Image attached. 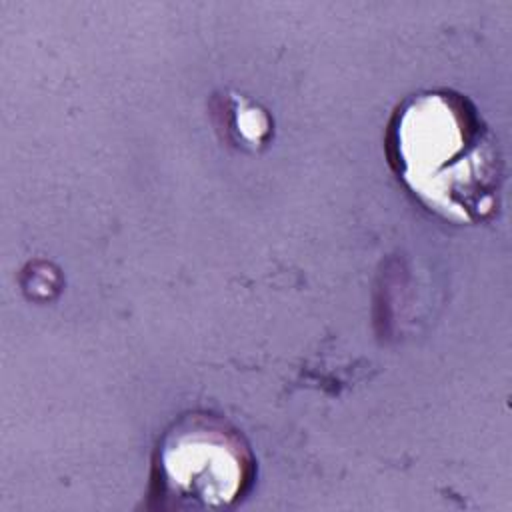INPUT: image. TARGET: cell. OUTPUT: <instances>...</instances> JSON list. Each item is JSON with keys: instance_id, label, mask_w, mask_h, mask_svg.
I'll return each instance as SVG.
<instances>
[{"instance_id": "2", "label": "cell", "mask_w": 512, "mask_h": 512, "mask_svg": "<svg viewBox=\"0 0 512 512\" xmlns=\"http://www.w3.org/2000/svg\"><path fill=\"white\" fill-rule=\"evenodd\" d=\"M256 460L226 420L194 412L178 418L152 458V496L178 508H226L252 486Z\"/></svg>"}, {"instance_id": "1", "label": "cell", "mask_w": 512, "mask_h": 512, "mask_svg": "<svg viewBox=\"0 0 512 512\" xmlns=\"http://www.w3.org/2000/svg\"><path fill=\"white\" fill-rule=\"evenodd\" d=\"M386 156L406 190L430 212L478 224L496 212L504 162L478 108L454 90L408 96L386 130Z\"/></svg>"}]
</instances>
